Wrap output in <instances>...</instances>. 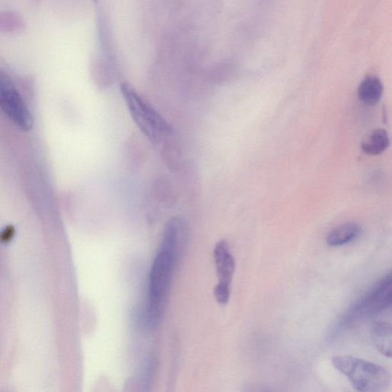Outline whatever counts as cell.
I'll use <instances>...</instances> for the list:
<instances>
[{
	"label": "cell",
	"mask_w": 392,
	"mask_h": 392,
	"mask_svg": "<svg viewBox=\"0 0 392 392\" xmlns=\"http://www.w3.org/2000/svg\"><path fill=\"white\" fill-rule=\"evenodd\" d=\"M383 84L376 77L371 76L364 79L358 89L360 101L370 106L376 105L383 96Z\"/></svg>",
	"instance_id": "cell-8"
},
{
	"label": "cell",
	"mask_w": 392,
	"mask_h": 392,
	"mask_svg": "<svg viewBox=\"0 0 392 392\" xmlns=\"http://www.w3.org/2000/svg\"><path fill=\"white\" fill-rule=\"evenodd\" d=\"M392 303V276L389 272L378 281L344 316L346 325L354 324L390 308Z\"/></svg>",
	"instance_id": "cell-4"
},
{
	"label": "cell",
	"mask_w": 392,
	"mask_h": 392,
	"mask_svg": "<svg viewBox=\"0 0 392 392\" xmlns=\"http://www.w3.org/2000/svg\"><path fill=\"white\" fill-rule=\"evenodd\" d=\"M121 91L131 118L148 139L158 143L171 133V126L131 84H122Z\"/></svg>",
	"instance_id": "cell-2"
},
{
	"label": "cell",
	"mask_w": 392,
	"mask_h": 392,
	"mask_svg": "<svg viewBox=\"0 0 392 392\" xmlns=\"http://www.w3.org/2000/svg\"><path fill=\"white\" fill-rule=\"evenodd\" d=\"M391 325L390 323L380 321L376 323L372 329V338L378 351L383 356L391 357Z\"/></svg>",
	"instance_id": "cell-9"
},
{
	"label": "cell",
	"mask_w": 392,
	"mask_h": 392,
	"mask_svg": "<svg viewBox=\"0 0 392 392\" xmlns=\"http://www.w3.org/2000/svg\"><path fill=\"white\" fill-rule=\"evenodd\" d=\"M0 109L21 130L33 129V115L12 79L2 69H0Z\"/></svg>",
	"instance_id": "cell-5"
},
{
	"label": "cell",
	"mask_w": 392,
	"mask_h": 392,
	"mask_svg": "<svg viewBox=\"0 0 392 392\" xmlns=\"http://www.w3.org/2000/svg\"><path fill=\"white\" fill-rule=\"evenodd\" d=\"M332 363L347 377L356 391L383 392L391 386L388 370L380 365L352 356H333Z\"/></svg>",
	"instance_id": "cell-1"
},
{
	"label": "cell",
	"mask_w": 392,
	"mask_h": 392,
	"mask_svg": "<svg viewBox=\"0 0 392 392\" xmlns=\"http://www.w3.org/2000/svg\"><path fill=\"white\" fill-rule=\"evenodd\" d=\"M175 256L167 251H159L151 269L148 293L147 318L153 326L160 317L162 304L171 283Z\"/></svg>",
	"instance_id": "cell-3"
},
{
	"label": "cell",
	"mask_w": 392,
	"mask_h": 392,
	"mask_svg": "<svg viewBox=\"0 0 392 392\" xmlns=\"http://www.w3.org/2000/svg\"><path fill=\"white\" fill-rule=\"evenodd\" d=\"M390 145L389 136L386 131L377 129L362 144L363 151L369 156H378L384 153Z\"/></svg>",
	"instance_id": "cell-10"
},
{
	"label": "cell",
	"mask_w": 392,
	"mask_h": 392,
	"mask_svg": "<svg viewBox=\"0 0 392 392\" xmlns=\"http://www.w3.org/2000/svg\"><path fill=\"white\" fill-rule=\"evenodd\" d=\"M24 25V20L16 14H0V30L14 31L22 29Z\"/></svg>",
	"instance_id": "cell-11"
},
{
	"label": "cell",
	"mask_w": 392,
	"mask_h": 392,
	"mask_svg": "<svg viewBox=\"0 0 392 392\" xmlns=\"http://www.w3.org/2000/svg\"><path fill=\"white\" fill-rule=\"evenodd\" d=\"M214 294L216 301L222 305H226L230 299L231 288L227 286L218 283L216 286Z\"/></svg>",
	"instance_id": "cell-12"
},
{
	"label": "cell",
	"mask_w": 392,
	"mask_h": 392,
	"mask_svg": "<svg viewBox=\"0 0 392 392\" xmlns=\"http://www.w3.org/2000/svg\"><path fill=\"white\" fill-rule=\"evenodd\" d=\"M361 233V228L354 222H348L332 230L326 237L328 246L336 248L347 245L356 240Z\"/></svg>",
	"instance_id": "cell-7"
},
{
	"label": "cell",
	"mask_w": 392,
	"mask_h": 392,
	"mask_svg": "<svg viewBox=\"0 0 392 392\" xmlns=\"http://www.w3.org/2000/svg\"><path fill=\"white\" fill-rule=\"evenodd\" d=\"M216 268L219 284L231 288L236 271V261L231 253L228 243L221 241L214 250Z\"/></svg>",
	"instance_id": "cell-6"
}]
</instances>
